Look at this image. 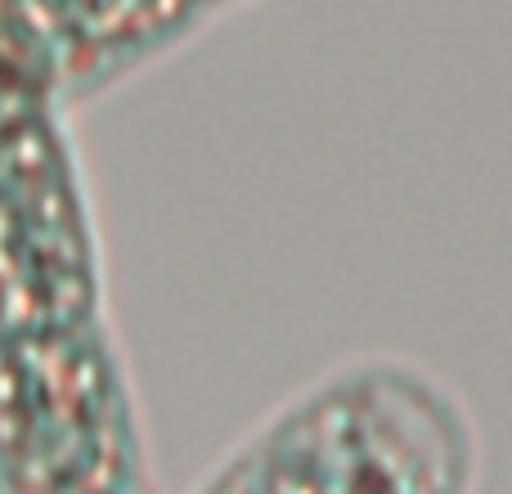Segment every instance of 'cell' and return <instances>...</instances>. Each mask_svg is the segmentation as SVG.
Segmentation results:
<instances>
[{
	"instance_id": "obj_1",
	"label": "cell",
	"mask_w": 512,
	"mask_h": 494,
	"mask_svg": "<svg viewBox=\"0 0 512 494\" xmlns=\"http://www.w3.org/2000/svg\"><path fill=\"white\" fill-rule=\"evenodd\" d=\"M468 405L409 360H360L297 396L198 494H472Z\"/></svg>"
},
{
	"instance_id": "obj_2",
	"label": "cell",
	"mask_w": 512,
	"mask_h": 494,
	"mask_svg": "<svg viewBox=\"0 0 512 494\" xmlns=\"http://www.w3.org/2000/svg\"><path fill=\"white\" fill-rule=\"evenodd\" d=\"M207 5H225V0H198V9H207Z\"/></svg>"
}]
</instances>
